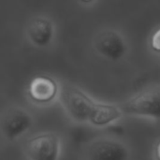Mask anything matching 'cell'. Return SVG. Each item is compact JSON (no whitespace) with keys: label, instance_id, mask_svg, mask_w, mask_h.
<instances>
[{"label":"cell","instance_id":"7c38bea8","mask_svg":"<svg viewBox=\"0 0 160 160\" xmlns=\"http://www.w3.org/2000/svg\"><path fill=\"white\" fill-rule=\"evenodd\" d=\"M82 1H84V2H89V1H92V0H82Z\"/></svg>","mask_w":160,"mask_h":160},{"label":"cell","instance_id":"6da1fadb","mask_svg":"<svg viewBox=\"0 0 160 160\" xmlns=\"http://www.w3.org/2000/svg\"><path fill=\"white\" fill-rule=\"evenodd\" d=\"M22 152L26 160H61L62 137L52 130L35 133L24 141Z\"/></svg>","mask_w":160,"mask_h":160},{"label":"cell","instance_id":"30bf717a","mask_svg":"<svg viewBox=\"0 0 160 160\" xmlns=\"http://www.w3.org/2000/svg\"><path fill=\"white\" fill-rule=\"evenodd\" d=\"M151 46L156 52H160V28H158L152 36Z\"/></svg>","mask_w":160,"mask_h":160},{"label":"cell","instance_id":"ba28073f","mask_svg":"<svg viewBox=\"0 0 160 160\" xmlns=\"http://www.w3.org/2000/svg\"><path fill=\"white\" fill-rule=\"evenodd\" d=\"M95 47L103 56L117 60L126 52V44L123 38L114 30H105L96 38Z\"/></svg>","mask_w":160,"mask_h":160},{"label":"cell","instance_id":"9c48e42d","mask_svg":"<svg viewBox=\"0 0 160 160\" xmlns=\"http://www.w3.org/2000/svg\"><path fill=\"white\" fill-rule=\"evenodd\" d=\"M27 32L33 43L38 46H45L49 44L52 38L53 26L49 20L37 18L30 22Z\"/></svg>","mask_w":160,"mask_h":160},{"label":"cell","instance_id":"52a82bcc","mask_svg":"<svg viewBox=\"0 0 160 160\" xmlns=\"http://www.w3.org/2000/svg\"><path fill=\"white\" fill-rule=\"evenodd\" d=\"M125 115L120 104L97 101L87 126L104 128L119 122Z\"/></svg>","mask_w":160,"mask_h":160},{"label":"cell","instance_id":"5b68a950","mask_svg":"<svg viewBox=\"0 0 160 160\" xmlns=\"http://www.w3.org/2000/svg\"><path fill=\"white\" fill-rule=\"evenodd\" d=\"M120 106L126 116L160 121V83L142 90Z\"/></svg>","mask_w":160,"mask_h":160},{"label":"cell","instance_id":"277c9868","mask_svg":"<svg viewBox=\"0 0 160 160\" xmlns=\"http://www.w3.org/2000/svg\"><path fill=\"white\" fill-rule=\"evenodd\" d=\"M34 125V116L27 109L20 105H12L2 112L1 136L8 143L16 142L25 137Z\"/></svg>","mask_w":160,"mask_h":160},{"label":"cell","instance_id":"8992f818","mask_svg":"<svg viewBox=\"0 0 160 160\" xmlns=\"http://www.w3.org/2000/svg\"><path fill=\"white\" fill-rule=\"evenodd\" d=\"M61 88L52 78L38 75L33 78L27 86L29 100L37 106H48L60 98Z\"/></svg>","mask_w":160,"mask_h":160},{"label":"cell","instance_id":"7a4b0ae2","mask_svg":"<svg viewBox=\"0 0 160 160\" xmlns=\"http://www.w3.org/2000/svg\"><path fill=\"white\" fill-rule=\"evenodd\" d=\"M85 160H130V146L119 137L101 135L88 141L82 151Z\"/></svg>","mask_w":160,"mask_h":160},{"label":"cell","instance_id":"3957f363","mask_svg":"<svg viewBox=\"0 0 160 160\" xmlns=\"http://www.w3.org/2000/svg\"><path fill=\"white\" fill-rule=\"evenodd\" d=\"M59 100L69 120L78 125L88 124L97 102L84 91L71 85L61 88Z\"/></svg>","mask_w":160,"mask_h":160},{"label":"cell","instance_id":"8fae6325","mask_svg":"<svg viewBox=\"0 0 160 160\" xmlns=\"http://www.w3.org/2000/svg\"><path fill=\"white\" fill-rule=\"evenodd\" d=\"M152 156L154 160H160V138H158L154 143Z\"/></svg>","mask_w":160,"mask_h":160}]
</instances>
